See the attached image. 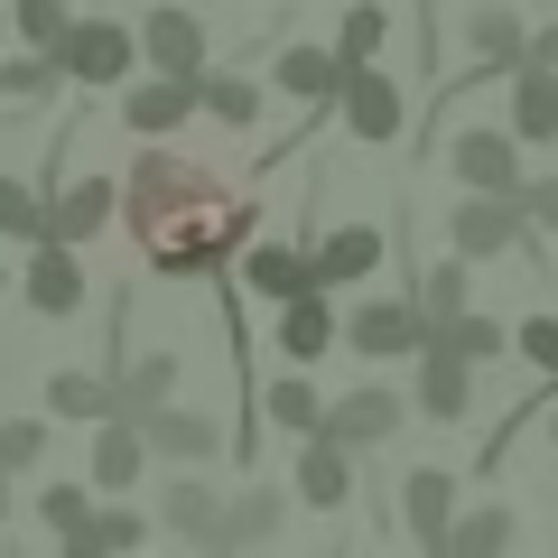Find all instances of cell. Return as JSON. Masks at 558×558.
<instances>
[{
    "instance_id": "4",
    "label": "cell",
    "mask_w": 558,
    "mask_h": 558,
    "mask_svg": "<svg viewBox=\"0 0 558 558\" xmlns=\"http://www.w3.org/2000/svg\"><path fill=\"white\" fill-rule=\"evenodd\" d=\"M336 121H344V140H363V149H381V140L410 131V102H400V84L381 75V57H373V65H344V84H336Z\"/></svg>"
},
{
    "instance_id": "1",
    "label": "cell",
    "mask_w": 558,
    "mask_h": 558,
    "mask_svg": "<svg viewBox=\"0 0 558 558\" xmlns=\"http://www.w3.org/2000/svg\"><path fill=\"white\" fill-rule=\"evenodd\" d=\"M121 215H131V233H140V252H149L159 279H223L233 252L260 233L252 196H223V178L205 159H178L159 140L121 178Z\"/></svg>"
},
{
    "instance_id": "29",
    "label": "cell",
    "mask_w": 558,
    "mask_h": 558,
    "mask_svg": "<svg viewBox=\"0 0 558 558\" xmlns=\"http://www.w3.org/2000/svg\"><path fill=\"white\" fill-rule=\"evenodd\" d=\"M512 539H521L512 502H475V512H457V521H447V558H502Z\"/></svg>"
},
{
    "instance_id": "41",
    "label": "cell",
    "mask_w": 558,
    "mask_h": 558,
    "mask_svg": "<svg viewBox=\"0 0 558 558\" xmlns=\"http://www.w3.org/2000/svg\"><path fill=\"white\" fill-rule=\"evenodd\" d=\"M521 57H531V65H558V20H549V28H531V47H521Z\"/></svg>"
},
{
    "instance_id": "17",
    "label": "cell",
    "mask_w": 558,
    "mask_h": 558,
    "mask_svg": "<svg viewBox=\"0 0 558 558\" xmlns=\"http://www.w3.org/2000/svg\"><path fill=\"white\" fill-rule=\"evenodd\" d=\"M233 270H242V289H260V299H299V289H317L307 242H242Z\"/></svg>"
},
{
    "instance_id": "40",
    "label": "cell",
    "mask_w": 558,
    "mask_h": 558,
    "mask_svg": "<svg viewBox=\"0 0 558 558\" xmlns=\"http://www.w3.org/2000/svg\"><path fill=\"white\" fill-rule=\"evenodd\" d=\"M512 196H521V215H531V233H558V178H521Z\"/></svg>"
},
{
    "instance_id": "7",
    "label": "cell",
    "mask_w": 558,
    "mask_h": 558,
    "mask_svg": "<svg viewBox=\"0 0 558 558\" xmlns=\"http://www.w3.org/2000/svg\"><path fill=\"white\" fill-rule=\"evenodd\" d=\"M131 38H140V65H159V75H205V57H215V28L186 0H149V20Z\"/></svg>"
},
{
    "instance_id": "37",
    "label": "cell",
    "mask_w": 558,
    "mask_h": 558,
    "mask_svg": "<svg viewBox=\"0 0 558 558\" xmlns=\"http://www.w3.org/2000/svg\"><path fill=\"white\" fill-rule=\"evenodd\" d=\"M0 465L10 475H38L47 465V418H0Z\"/></svg>"
},
{
    "instance_id": "38",
    "label": "cell",
    "mask_w": 558,
    "mask_h": 558,
    "mask_svg": "<svg viewBox=\"0 0 558 558\" xmlns=\"http://www.w3.org/2000/svg\"><path fill=\"white\" fill-rule=\"evenodd\" d=\"M512 354L531 363L539 381H558V317H521V326H512Z\"/></svg>"
},
{
    "instance_id": "10",
    "label": "cell",
    "mask_w": 558,
    "mask_h": 558,
    "mask_svg": "<svg viewBox=\"0 0 558 558\" xmlns=\"http://www.w3.org/2000/svg\"><path fill=\"white\" fill-rule=\"evenodd\" d=\"M336 344L363 363H391V354H418V299H363L354 317H336Z\"/></svg>"
},
{
    "instance_id": "44",
    "label": "cell",
    "mask_w": 558,
    "mask_h": 558,
    "mask_svg": "<svg viewBox=\"0 0 558 558\" xmlns=\"http://www.w3.org/2000/svg\"><path fill=\"white\" fill-rule=\"evenodd\" d=\"M0 299H10V260H0Z\"/></svg>"
},
{
    "instance_id": "18",
    "label": "cell",
    "mask_w": 558,
    "mask_h": 558,
    "mask_svg": "<svg viewBox=\"0 0 558 558\" xmlns=\"http://www.w3.org/2000/svg\"><path fill=\"white\" fill-rule=\"evenodd\" d=\"M307 260H317V289H326V299H336V289H363V279L381 270V223H336Z\"/></svg>"
},
{
    "instance_id": "22",
    "label": "cell",
    "mask_w": 558,
    "mask_h": 558,
    "mask_svg": "<svg viewBox=\"0 0 558 558\" xmlns=\"http://www.w3.org/2000/svg\"><path fill=\"white\" fill-rule=\"evenodd\" d=\"M159 400H178V354H168V344H149V354H121V363H112V410H121V418L159 410Z\"/></svg>"
},
{
    "instance_id": "32",
    "label": "cell",
    "mask_w": 558,
    "mask_h": 558,
    "mask_svg": "<svg viewBox=\"0 0 558 558\" xmlns=\"http://www.w3.org/2000/svg\"><path fill=\"white\" fill-rule=\"evenodd\" d=\"M57 57H47V47H20V57H10V47H0V102H47L57 94Z\"/></svg>"
},
{
    "instance_id": "2",
    "label": "cell",
    "mask_w": 558,
    "mask_h": 558,
    "mask_svg": "<svg viewBox=\"0 0 558 558\" xmlns=\"http://www.w3.org/2000/svg\"><path fill=\"white\" fill-rule=\"evenodd\" d=\"M57 57L65 84H84V94H112L121 75H140V38L121 20H102V10H84V20H65V38L47 47Z\"/></svg>"
},
{
    "instance_id": "19",
    "label": "cell",
    "mask_w": 558,
    "mask_h": 558,
    "mask_svg": "<svg viewBox=\"0 0 558 558\" xmlns=\"http://www.w3.org/2000/svg\"><path fill=\"white\" fill-rule=\"evenodd\" d=\"M289 494H299L307 512H344V502H354V457H344L336 438H299V475H289Z\"/></svg>"
},
{
    "instance_id": "28",
    "label": "cell",
    "mask_w": 558,
    "mask_h": 558,
    "mask_svg": "<svg viewBox=\"0 0 558 558\" xmlns=\"http://www.w3.org/2000/svg\"><path fill=\"white\" fill-rule=\"evenodd\" d=\"M457 307H475V260L447 252V260H428V279H418V336H428V326H447Z\"/></svg>"
},
{
    "instance_id": "6",
    "label": "cell",
    "mask_w": 558,
    "mask_h": 558,
    "mask_svg": "<svg viewBox=\"0 0 558 558\" xmlns=\"http://www.w3.org/2000/svg\"><path fill=\"white\" fill-rule=\"evenodd\" d=\"M20 299H28V317H47V326L84 317V252L57 242V233H38L28 242V270H20Z\"/></svg>"
},
{
    "instance_id": "15",
    "label": "cell",
    "mask_w": 558,
    "mask_h": 558,
    "mask_svg": "<svg viewBox=\"0 0 558 558\" xmlns=\"http://www.w3.org/2000/svg\"><path fill=\"white\" fill-rule=\"evenodd\" d=\"M502 94H512V121H502V131L521 140V149H549L558 140V65H502Z\"/></svg>"
},
{
    "instance_id": "36",
    "label": "cell",
    "mask_w": 558,
    "mask_h": 558,
    "mask_svg": "<svg viewBox=\"0 0 558 558\" xmlns=\"http://www.w3.org/2000/svg\"><path fill=\"white\" fill-rule=\"evenodd\" d=\"M65 20H75V0H10V38L20 47H57Z\"/></svg>"
},
{
    "instance_id": "27",
    "label": "cell",
    "mask_w": 558,
    "mask_h": 558,
    "mask_svg": "<svg viewBox=\"0 0 558 558\" xmlns=\"http://www.w3.org/2000/svg\"><path fill=\"white\" fill-rule=\"evenodd\" d=\"M279 531H289V494L279 484H242L223 502V549H252V539H279Z\"/></svg>"
},
{
    "instance_id": "9",
    "label": "cell",
    "mask_w": 558,
    "mask_h": 558,
    "mask_svg": "<svg viewBox=\"0 0 558 558\" xmlns=\"http://www.w3.org/2000/svg\"><path fill=\"white\" fill-rule=\"evenodd\" d=\"M438 159H447V178H457V186H484V196H512V186L531 178L512 131H457V140H438Z\"/></svg>"
},
{
    "instance_id": "39",
    "label": "cell",
    "mask_w": 558,
    "mask_h": 558,
    "mask_svg": "<svg viewBox=\"0 0 558 558\" xmlns=\"http://www.w3.org/2000/svg\"><path fill=\"white\" fill-rule=\"evenodd\" d=\"M149 539V512H131V502H94V549H140Z\"/></svg>"
},
{
    "instance_id": "13",
    "label": "cell",
    "mask_w": 558,
    "mask_h": 558,
    "mask_svg": "<svg viewBox=\"0 0 558 558\" xmlns=\"http://www.w3.org/2000/svg\"><path fill=\"white\" fill-rule=\"evenodd\" d=\"M140 438H149V457H159V465H205V457H223V418L159 400V410H140Z\"/></svg>"
},
{
    "instance_id": "20",
    "label": "cell",
    "mask_w": 558,
    "mask_h": 558,
    "mask_svg": "<svg viewBox=\"0 0 558 558\" xmlns=\"http://www.w3.org/2000/svg\"><path fill=\"white\" fill-rule=\"evenodd\" d=\"M252 410L270 418V428H289V438H317L326 391H317V373H307V363H289V373H270V381L252 391Z\"/></svg>"
},
{
    "instance_id": "11",
    "label": "cell",
    "mask_w": 558,
    "mask_h": 558,
    "mask_svg": "<svg viewBox=\"0 0 558 558\" xmlns=\"http://www.w3.org/2000/svg\"><path fill=\"white\" fill-rule=\"evenodd\" d=\"M112 94H121V121H131L140 140H168L178 121H196V75H159V65H149V75H121Z\"/></svg>"
},
{
    "instance_id": "23",
    "label": "cell",
    "mask_w": 558,
    "mask_h": 558,
    "mask_svg": "<svg viewBox=\"0 0 558 558\" xmlns=\"http://www.w3.org/2000/svg\"><path fill=\"white\" fill-rule=\"evenodd\" d=\"M279 354L289 363H307V373H317V354L326 344H336V307H326V289H299V299H279Z\"/></svg>"
},
{
    "instance_id": "42",
    "label": "cell",
    "mask_w": 558,
    "mask_h": 558,
    "mask_svg": "<svg viewBox=\"0 0 558 558\" xmlns=\"http://www.w3.org/2000/svg\"><path fill=\"white\" fill-rule=\"evenodd\" d=\"M0 521H10V465H0Z\"/></svg>"
},
{
    "instance_id": "30",
    "label": "cell",
    "mask_w": 558,
    "mask_h": 558,
    "mask_svg": "<svg viewBox=\"0 0 558 558\" xmlns=\"http://www.w3.org/2000/svg\"><path fill=\"white\" fill-rule=\"evenodd\" d=\"M196 112L223 121V131H252V121H260V84H252V75H215V65H205V75H196Z\"/></svg>"
},
{
    "instance_id": "3",
    "label": "cell",
    "mask_w": 558,
    "mask_h": 558,
    "mask_svg": "<svg viewBox=\"0 0 558 558\" xmlns=\"http://www.w3.org/2000/svg\"><path fill=\"white\" fill-rule=\"evenodd\" d=\"M400 418H410V400H400L391 381H354L344 400H326L317 438H336L344 457H373V447H391V438H400Z\"/></svg>"
},
{
    "instance_id": "12",
    "label": "cell",
    "mask_w": 558,
    "mask_h": 558,
    "mask_svg": "<svg viewBox=\"0 0 558 558\" xmlns=\"http://www.w3.org/2000/svg\"><path fill=\"white\" fill-rule=\"evenodd\" d=\"M447 521H457V475H447V465H410V475H400V531L428 558H447Z\"/></svg>"
},
{
    "instance_id": "21",
    "label": "cell",
    "mask_w": 558,
    "mask_h": 558,
    "mask_svg": "<svg viewBox=\"0 0 558 558\" xmlns=\"http://www.w3.org/2000/svg\"><path fill=\"white\" fill-rule=\"evenodd\" d=\"M336 84H344V57L317 38H289L279 47V94H299L307 112H336Z\"/></svg>"
},
{
    "instance_id": "45",
    "label": "cell",
    "mask_w": 558,
    "mask_h": 558,
    "mask_svg": "<svg viewBox=\"0 0 558 558\" xmlns=\"http://www.w3.org/2000/svg\"><path fill=\"white\" fill-rule=\"evenodd\" d=\"M0 47H10V10H0Z\"/></svg>"
},
{
    "instance_id": "25",
    "label": "cell",
    "mask_w": 558,
    "mask_h": 558,
    "mask_svg": "<svg viewBox=\"0 0 558 558\" xmlns=\"http://www.w3.org/2000/svg\"><path fill=\"white\" fill-rule=\"evenodd\" d=\"M38 521H47V531H57L65 539V558H102L94 549V484H38Z\"/></svg>"
},
{
    "instance_id": "33",
    "label": "cell",
    "mask_w": 558,
    "mask_h": 558,
    "mask_svg": "<svg viewBox=\"0 0 558 558\" xmlns=\"http://www.w3.org/2000/svg\"><path fill=\"white\" fill-rule=\"evenodd\" d=\"M428 336H447L465 363H502V354H512V326H494L484 307H457V317H447V326H428Z\"/></svg>"
},
{
    "instance_id": "31",
    "label": "cell",
    "mask_w": 558,
    "mask_h": 558,
    "mask_svg": "<svg viewBox=\"0 0 558 558\" xmlns=\"http://www.w3.org/2000/svg\"><path fill=\"white\" fill-rule=\"evenodd\" d=\"M102 410H112V381H102V373H47V418H65V428H94Z\"/></svg>"
},
{
    "instance_id": "35",
    "label": "cell",
    "mask_w": 558,
    "mask_h": 558,
    "mask_svg": "<svg viewBox=\"0 0 558 558\" xmlns=\"http://www.w3.org/2000/svg\"><path fill=\"white\" fill-rule=\"evenodd\" d=\"M0 233H10V242H38L47 233V196L28 178H10V168H0Z\"/></svg>"
},
{
    "instance_id": "24",
    "label": "cell",
    "mask_w": 558,
    "mask_h": 558,
    "mask_svg": "<svg viewBox=\"0 0 558 558\" xmlns=\"http://www.w3.org/2000/svg\"><path fill=\"white\" fill-rule=\"evenodd\" d=\"M521 47H531V20H521V10H475V20H465V57H475V75H502V65H521Z\"/></svg>"
},
{
    "instance_id": "43",
    "label": "cell",
    "mask_w": 558,
    "mask_h": 558,
    "mask_svg": "<svg viewBox=\"0 0 558 558\" xmlns=\"http://www.w3.org/2000/svg\"><path fill=\"white\" fill-rule=\"evenodd\" d=\"M549 438H558V391H549Z\"/></svg>"
},
{
    "instance_id": "26",
    "label": "cell",
    "mask_w": 558,
    "mask_h": 558,
    "mask_svg": "<svg viewBox=\"0 0 558 558\" xmlns=\"http://www.w3.org/2000/svg\"><path fill=\"white\" fill-rule=\"evenodd\" d=\"M159 531L196 539V549H223V494L215 484H168L159 494Z\"/></svg>"
},
{
    "instance_id": "5",
    "label": "cell",
    "mask_w": 558,
    "mask_h": 558,
    "mask_svg": "<svg viewBox=\"0 0 558 558\" xmlns=\"http://www.w3.org/2000/svg\"><path fill=\"white\" fill-rule=\"evenodd\" d=\"M521 233H531L521 196H484V186H465V196L447 205V252H465V260H502V252H521Z\"/></svg>"
},
{
    "instance_id": "14",
    "label": "cell",
    "mask_w": 558,
    "mask_h": 558,
    "mask_svg": "<svg viewBox=\"0 0 558 558\" xmlns=\"http://www.w3.org/2000/svg\"><path fill=\"white\" fill-rule=\"evenodd\" d=\"M140 475H149V438H140V418L102 410L94 418V457H84V484H94V494H131Z\"/></svg>"
},
{
    "instance_id": "34",
    "label": "cell",
    "mask_w": 558,
    "mask_h": 558,
    "mask_svg": "<svg viewBox=\"0 0 558 558\" xmlns=\"http://www.w3.org/2000/svg\"><path fill=\"white\" fill-rule=\"evenodd\" d=\"M381 38H391V10H381V0H354V10L336 20V57H344V65H373Z\"/></svg>"
},
{
    "instance_id": "8",
    "label": "cell",
    "mask_w": 558,
    "mask_h": 558,
    "mask_svg": "<svg viewBox=\"0 0 558 558\" xmlns=\"http://www.w3.org/2000/svg\"><path fill=\"white\" fill-rule=\"evenodd\" d=\"M410 410L438 418V428L475 418V363H465L447 336H418V391H410Z\"/></svg>"
},
{
    "instance_id": "16",
    "label": "cell",
    "mask_w": 558,
    "mask_h": 558,
    "mask_svg": "<svg viewBox=\"0 0 558 558\" xmlns=\"http://www.w3.org/2000/svg\"><path fill=\"white\" fill-rule=\"evenodd\" d=\"M112 215H121V178H75V186H57V196H47V233L75 242V252H84Z\"/></svg>"
}]
</instances>
